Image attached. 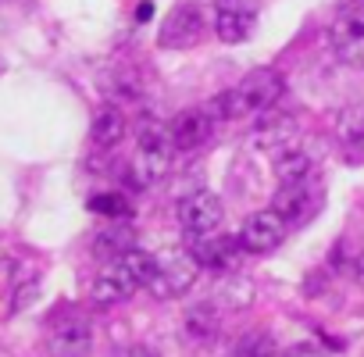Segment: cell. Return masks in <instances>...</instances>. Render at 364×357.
Returning a JSON list of instances; mask_svg holds the SVG:
<instances>
[{
	"mask_svg": "<svg viewBox=\"0 0 364 357\" xmlns=\"http://www.w3.org/2000/svg\"><path fill=\"white\" fill-rule=\"evenodd\" d=\"M254 33V18L250 15H232V11H218L215 15V36L222 43H243Z\"/></svg>",
	"mask_w": 364,
	"mask_h": 357,
	"instance_id": "e0dca14e",
	"label": "cell"
},
{
	"mask_svg": "<svg viewBox=\"0 0 364 357\" xmlns=\"http://www.w3.org/2000/svg\"><path fill=\"white\" fill-rule=\"evenodd\" d=\"M264 0H215V11H232V15H250L257 18Z\"/></svg>",
	"mask_w": 364,
	"mask_h": 357,
	"instance_id": "ffe728a7",
	"label": "cell"
},
{
	"mask_svg": "<svg viewBox=\"0 0 364 357\" xmlns=\"http://www.w3.org/2000/svg\"><path fill=\"white\" fill-rule=\"evenodd\" d=\"M357 275H360V279H364V250H360V254H357Z\"/></svg>",
	"mask_w": 364,
	"mask_h": 357,
	"instance_id": "603a6c76",
	"label": "cell"
},
{
	"mask_svg": "<svg viewBox=\"0 0 364 357\" xmlns=\"http://www.w3.org/2000/svg\"><path fill=\"white\" fill-rule=\"evenodd\" d=\"M90 211L107 218H132V201H125L122 193H97L90 197Z\"/></svg>",
	"mask_w": 364,
	"mask_h": 357,
	"instance_id": "ac0fdd59",
	"label": "cell"
},
{
	"mask_svg": "<svg viewBox=\"0 0 364 357\" xmlns=\"http://www.w3.org/2000/svg\"><path fill=\"white\" fill-rule=\"evenodd\" d=\"M150 272H154V254L143 250V247H136V250H129V254H122V257H114V261H107V265L100 268V275L93 279L90 297H93V304H100V307L122 304V300H129L139 286L150 282Z\"/></svg>",
	"mask_w": 364,
	"mask_h": 357,
	"instance_id": "7a4b0ae2",
	"label": "cell"
},
{
	"mask_svg": "<svg viewBox=\"0 0 364 357\" xmlns=\"http://www.w3.org/2000/svg\"><path fill=\"white\" fill-rule=\"evenodd\" d=\"M93 346V329L82 311H65L47 329V350L50 357H86Z\"/></svg>",
	"mask_w": 364,
	"mask_h": 357,
	"instance_id": "8992f818",
	"label": "cell"
},
{
	"mask_svg": "<svg viewBox=\"0 0 364 357\" xmlns=\"http://www.w3.org/2000/svg\"><path fill=\"white\" fill-rule=\"evenodd\" d=\"M318 208H321V183H318V175L300 178V183H282L275 201H272V211L279 218H286V225L311 218Z\"/></svg>",
	"mask_w": 364,
	"mask_h": 357,
	"instance_id": "9c48e42d",
	"label": "cell"
},
{
	"mask_svg": "<svg viewBox=\"0 0 364 357\" xmlns=\"http://www.w3.org/2000/svg\"><path fill=\"white\" fill-rule=\"evenodd\" d=\"M215 132V118L208 114V107H186L178 111L168 125V136H171V146L175 150H200Z\"/></svg>",
	"mask_w": 364,
	"mask_h": 357,
	"instance_id": "7c38bea8",
	"label": "cell"
},
{
	"mask_svg": "<svg viewBox=\"0 0 364 357\" xmlns=\"http://www.w3.org/2000/svg\"><path fill=\"white\" fill-rule=\"evenodd\" d=\"M218 329H222V311H211V304L193 307L190 318H186V332H190L193 343H211Z\"/></svg>",
	"mask_w": 364,
	"mask_h": 357,
	"instance_id": "2e32d148",
	"label": "cell"
},
{
	"mask_svg": "<svg viewBox=\"0 0 364 357\" xmlns=\"http://www.w3.org/2000/svg\"><path fill=\"white\" fill-rule=\"evenodd\" d=\"M339 139H343L346 146L364 150V111H360V107L343 111V118H339Z\"/></svg>",
	"mask_w": 364,
	"mask_h": 357,
	"instance_id": "d6986e66",
	"label": "cell"
},
{
	"mask_svg": "<svg viewBox=\"0 0 364 357\" xmlns=\"http://www.w3.org/2000/svg\"><path fill=\"white\" fill-rule=\"evenodd\" d=\"M328 43L339 61L360 65L364 61V0H343L328 22Z\"/></svg>",
	"mask_w": 364,
	"mask_h": 357,
	"instance_id": "5b68a950",
	"label": "cell"
},
{
	"mask_svg": "<svg viewBox=\"0 0 364 357\" xmlns=\"http://www.w3.org/2000/svg\"><path fill=\"white\" fill-rule=\"evenodd\" d=\"M129 357H157V353H154L150 346H132V350H129Z\"/></svg>",
	"mask_w": 364,
	"mask_h": 357,
	"instance_id": "7402d4cb",
	"label": "cell"
},
{
	"mask_svg": "<svg viewBox=\"0 0 364 357\" xmlns=\"http://www.w3.org/2000/svg\"><path fill=\"white\" fill-rule=\"evenodd\" d=\"M171 136L164 125H146L136 139V154L129 161V183L136 190H150L157 186L161 178L168 175V164H171Z\"/></svg>",
	"mask_w": 364,
	"mask_h": 357,
	"instance_id": "277c9868",
	"label": "cell"
},
{
	"mask_svg": "<svg viewBox=\"0 0 364 357\" xmlns=\"http://www.w3.org/2000/svg\"><path fill=\"white\" fill-rule=\"evenodd\" d=\"M272 161H275L279 183H300V178H311L314 175V154H307V146H300L296 139H286L275 150Z\"/></svg>",
	"mask_w": 364,
	"mask_h": 357,
	"instance_id": "4fadbf2b",
	"label": "cell"
},
{
	"mask_svg": "<svg viewBox=\"0 0 364 357\" xmlns=\"http://www.w3.org/2000/svg\"><path fill=\"white\" fill-rule=\"evenodd\" d=\"M186 250L193 254V261L200 268H211V272L236 268V261L243 254L240 240L229 236V233H218V229H211V233H186Z\"/></svg>",
	"mask_w": 364,
	"mask_h": 357,
	"instance_id": "ba28073f",
	"label": "cell"
},
{
	"mask_svg": "<svg viewBox=\"0 0 364 357\" xmlns=\"http://www.w3.org/2000/svg\"><path fill=\"white\" fill-rule=\"evenodd\" d=\"M204 36V11L200 4H193V0H182V4H175L157 33V47L164 50H186V47H197Z\"/></svg>",
	"mask_w": 364,
	"mask_h": 357,
	"instance_id": "52a82bcc",
	"label": "cell"
},
{
	"mask_svg": "<svg viewBox=\"0 0 364 357\" xmlns=\"http://www.w3.org/2000/svg\"><path fill=\"white\" fill-rule=\"evenodd\" d=\"M90 139L97 143V146H118L122 139H125V114L114 107V104H107V107H100L97 114H93V125H90Z\"/></svg>",
	"mask_w": 364,
	"mask_h": 357,
	"instance_id": "5bb4252c",
	"label": "cell"
},
{
	"mask_svg": "<svg viewBox=\"0 0 364 357\" xmlns=\"http://www.w3.org/2000/svg\"><path fill=\"white\" fill-rule=\"evenodd\" d=\"M175 215H178V225L186 229V233H211V229L222 225L225 208H222L218 193H211V190H193L190 197L178 201Z\"/></svg>",
	"mask_w": 364,
	"mask_h": 357,
	"instance_id": "8fae6325",
	"label": "cell"
},
{
	"mask_svg": "<svg viewBox=\"0 0 364 357\" xmlns=\"http://www.w3.org/2000/svg\"><path fill=\"white\" fill-rule=\"evenodd\" d=\"M282 72L275 68H254L247 72L232 90L218 93L211 104H208V114L215 122H236V118H250V114H264L279 97H282Z\"/></svg>",
	"mask_w": 364,
	"mask_h": 357,
	"instance_id": "6da1fadb",
	"label": "cell"
},
{
	"mask_svg": "<svg viewBox=\"0 0 364 357\" xmlns=\"http://www.w3.org/2000/svg\"><path fill=\"white\" fill-rule=\"evenodd\" d=\"M236 240H240L243 254H272V250L286 240V218H279L272 208H268V211H254V215L240 225Z\"/></svg>",
	"mask_w": 364,
	"mask_h": 357,
	"instance_id": "30bf717a",
	"label": "cell"
},
{
	"mask_svg": "<svg viewBox=\"0 0 364 357\" xmlns=\"http://www.w3.org/2000/svg\"><path fill=\"white\" fill-rule=\"evenodd\" d=\"M129 250H136V233H132V225H111V229H104L97 240H93V254L100 257V261H114V257H122V254H129Z\"/></svg>",
	"mask_w": 364,
	"mask_h": 357,
	"instance_id": "9a60e30c",
	"label": "cell"
},
{
	"mask_svg": "<svg viewBox=\"0 0 364 357\" xmlns=\"http://www.w3.org/2000/svg\"><path fill=\"white\" fill-rule=\"evenodd\" d=\"M275 357H321V350H318L314 343H293V346L279 350Z\"/></svg>",
	"mask_w": 364,
	"mask_h": 357,
	"instance_id": "44dd1931",
	"label": "cell"
},
{
	"mask_svg": "<svg viewBox=\"0 0 364 357\" xmlns=\"http://www.w3.org/2000/svg\"><path fill=\"white\" fill-rule=\"evenodd\" d=\"M197 275H200V265L193 261L186 247H164L161 254H154V272H150L146 289L157 300H178L197 286Z\"/></svg>",
	"mask_w": 364,
	"mask_h": 357,
	"instance_id": "3957f363",
	"label": "cell"
}]
</instances>
